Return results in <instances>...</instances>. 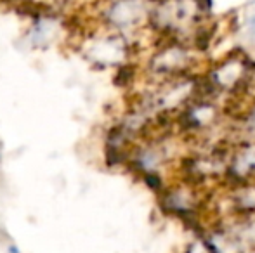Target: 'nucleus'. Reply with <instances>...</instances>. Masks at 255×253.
<instances>
[{
	"label": "nucleus",
	"mask_w": 255,
	"mask_h": 253,
	"mask_svg": "<svg viewBox=\"0 0 255 253\" xmlns=\"http://www.w3.org/2000/svg\"><path fill=\"white\" fill-rule=\"evenodd\" d=\"M210 10V0H154L151 23L172 40L184 42L198 33L203 16Z\"/></svg>",
	"instance_id": "1"
},
{
	"label": "nucleus",
	"mask_w": 255,
	"mask_h": 253,
	"mask_svg": "<svg viewBox=\"0 0 255 253\" xmlns=\"http://www.w3.org/2000/svg\"><path fill=\"white\" fill-rule=\"evenodd\" d=\"M191 64H193V56L189 52V47L184 45V42H179V40L168 42L151 61L154 73L163 75V77L168 78L186 77Z\"/></svg>",
	"instance_id": "2"
}]
</instances>
